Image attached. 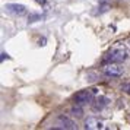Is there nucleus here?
<instances>
[{"label":"nucleus","mask_w":130,"mask_h":130,"mask_svg":"<svg viewBox=\"0 0 130 130\" xmlns=\"http://www.w3.org/2000/svg\"><path fill=\"white\" fill-rule=\"evenodd\" d=\"M110 9H111V2H110V0H100V3L96 5V7H95V10L92 12V15L100 16V15L107 13Z\"/></svg>","instance_id":"nucleus-6"},{"label":"nucleus","mask_w":130,"mask_h":130,"mask_svg":"<svg viewBox=\"0 0 130 130\" xmlns=\"http://www.w3.org/2000/svg\"><path fill=\"white\" fill-rule=\"evenodd\" d=\"M121 91L130 95V82H124L123 85H121Z\"/></svg>","instance_id":"nucleus-11"},{"label":"nucleus","mask_w":130,"mask_h":130,"mask_svg":"<svg viewBox=\"0 0 130 130\" xmlns=\"http://www.w3.org/2000/svg\"><path fill=\"white\" fill-rule=\"evenodd\" d=\"M95 94H96V89H83V91H79L73 96L75 104H77V105H86V104L94 101Z\"/></svg>","instance_id":"nucleus-2"},{"label":"nucleus","mask_w":130,"mask_h":130,"mask_svg":"<svg viewBox=\"0 0 130 130\" xmlns=\"http://www.w3.org/2000/svg\"><path fill=\"white\" fill-rule=\"evenodd\" d=\"M91 104H92V105H91L92 111L100 112V111H102V110H104L108 104H110V100H108L107 96H104V95H100V96H96V98H95Z\"/></svg>","instance_id":"nucleus-5"},{"label":"nucleus","mask_w":130,"mask_h":130,"mask_svg":"<svg viewBox=\"0 0 130 130\" xmlns=\"http://www.w3.org/2000/svg\"><path fill=\"white\" fill-rule=\"evenodd\" d=\"M85 129L88 130H94V129H102L104 127V124H102V121H100L98 118L95 117H88L86 120H85V126H83Z\"/></svg>","instance_id":"nucleus-8"},{"label":"nucleus","mask_w":130,"mask_h":130,"mask_svg":"<svg viewBox=\"0 0 130 130\" xmlns=\"http://www.w3.org/2000/svg\"><path fill=\"white\" fill-rule=\"evenodd\" d=\"M5 59H9V56H7V54L5 53V51H3V53H2V61H3Z\"/></svg>","instance_id":"nucleus-13"},{"label":"nucleus","mask_w":130,"mask_h":130,"mask_svg":"<svg viewBox=\"0 0 130 130\" xmlns=\"http://www.w3.org/2000/svg\"><path fill=\"white\" fill-rule=\"evenodd\" d=\"M70 116L72 117H76V118H80L83 116V110H82V105H77L75 104V107L70 108Z\"/></svg>","instance_id":"nucleus-9"},{"label":"nucleus","mask_w":130,"mask_h":130,"mask_svg":"<svg viewBox=\"0 0 130 130\" xmlns=\"http://www.w3.org/2000/svg\"><path fill=\"white\" fill-rule=\"evenodd\" d=\"M121 2H124V0H121Z\"/></svg>","instance_id":"nucleus-14"},{"label":"nucleus","mask_w":130,"mask_h":130,"mask_svg":"<svg viewBox=\"0 0 130 130\" xmlns=\"http://www.w3.org/2000/svg\"><path fill=\"white\" fill-rule=\"evenodd\" d=\"M57 123L60 124V129H76V123L67 116H59Z\"/></svg>","instance_id":"nucleus-7"},{"label":"nucleus","mask_w":130,"mask_h":130,"mask_svg":"<svg viewBox=\"0 0 130 130\" xmlns=\"http://www.w3.org/2000/svg\"><path fill=\"white\" fill-rule=\"evenodd\" d=\"M35 2L38 3V5H41V6H47V5H48L47 0H35Z\"/></svg>","instance_id":"nucleus-12"},{"label":"nucleus","mask_w":130,"mask_h":130,"mask_svg":"<svg viewBox=\"0 0 130 130\" xmlns=\"http://www.w3.org/2000/svg\"><path fill=\"white\" fill-rule=\"evenodd\" d=\"M5 9H6L7 13H10L13 16H24V15H26V7L24 5H19V3H7V5H5Z\"/></svg>","instance_id":"nucleus-4"},{"label":"nucleus","mask_w":130,"mask_h":130,"mask_svg":"<svg viewBox=\"0 0 130 130\" xmlns=\"http://www.w3.org/2000/svg\"><path fill=\"white\" fill-rule=\"evenodd\" d=\"M42 19V15H37V13H31L28 16V22H35V21H40Z\"/></svg>","instance_id":"nucleus-10"},{"label":"nucleus","mask_w":130,"mask_h":130,"mask_svg":"<svg viewBox=\"0 0 130 130\" xmlns=\"http://www.w3.org/2000/svg\"><path fill=\"white\" fill-rule=\"evenodd\" d=\"M102 72L108 77H120L124 73V69L118 63H108V64H104Z\"/></svg>","instance_id":"nucleus-3"},{"label":"nucleus","mask_w":130,"mask_h":130,"mask_svg":"<svg viewBox=\"0 0 130 130\" xmlns=\"http://www.w3.org/2000/svg\"><path fill=\"white\" fill-rule=\"evenodd\" d=\"M129 57V51H127V47L124 45V44H116V45H112L107 54L104 56V59H102V63L104 64H108V63H121L124 60H127Z\"/></svg>","instance_id":"nucleus-1"}]
</instances>
